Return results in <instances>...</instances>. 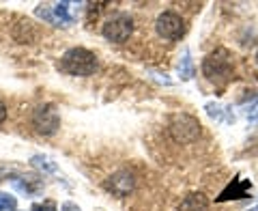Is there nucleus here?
Here are the masks:
<instances>
[{
    "label": "nucleus",
    "mask_w": 258,
    "mask_h": 211,
    "mask_svg": "<svg viewBox=\"0 0 258 211\" xmlns=\"http://www.w3.org/2000/svg\"><path fill=\"white\" fill-rule=\"evenodd\" d=\"M155 30L161 39H166V41H179V39L185 35V22L179 13L164 11L155 22Z\"/></svg>",
    "instance_id": "6"
},
{
    "label": "nucleus",
    "mask_w": 258,
    "mask_h": 211,
    "mask_svg": "<svg viewBox=\"0 0 258 211\" xmlns=\"http://www.w3.org/2000/svg\"><path fill=\"white\" fill-rule=\"evenodd\" d=\"M15 198L11 194H0V211H15Z\"/></svg>",
    "instance_id": "14"
},
{
    "label": "nucleus",
    "mask_w": 258,
    "mask_h": 211,
    "mask_svg": "<svg viewBox=\"0 0 258 211\" xmlns=\"http://www.w3.org/2000/svg\"><path fill=\"white\" fill-rule=\"evenodd\" d=\"M60 211H82V209H80L78 205H74V202H64Z\"/></svg>",
    "instance_id": "16"
},
{
    "label": "nucleus",
    "mask_w": 258,
    "mask_h": 211,
    "mask_svg": "<svg viewBox=\"0 0 258 211\" xmlns=\"http://www.w3.org/2000/svg\"><path fill=\"white\" fill-rule=\"evenodd\" d=\"M50 209H52V205H39V202H35L30 211H50Z\"/></svg>",
    "instance_id": "17"
},
{
    "label": "nucleus",
    "mask_w": 258,
    "mask_h": 211,
    "mask_svg": "<svg viewBox=\"0 0 258 211\" xmlns=\"http://www.w3.org/2000/svg\"><path fill=\"white\" fill-rule=\"evenodd\" d=\"M103 188H106V192H110L112 196L125 198L136 188V175L132 173V170H125V168L116 170V173H112L108 179L103 181Z\"/></svg>",
    "instance_id": "7"
},
{
    "label": "nucleus",
    "mask_w": 258,
    "mask_h": 211,
    "mask_svg": "<svg viewBox=\"0 0 258 211\" xmlns=\"http://www.w3.org/2000/svg\"><path fill=\"white\" fill-rule=\"evenodd\" d=\"M205 110H207V115L215 119V121H226V123H235V115H230L228 108H224L222 103H215V101H209L205 106Z\"/></svg>",
    "instance_id": "10"
},
{
    "label": "nucleus",
    "mask_w": 258,
    "mask_h": 211,
    "mask_svg": "<svg viewBox=\"0 0 258 211\" xmlns=\"http://www.w3.org/2000/svg\"><path fill=\"white\" fill-rule=\"evenodd\" d=\"M179 78L183 82H187V80L194 78V63H191V56H189V50H183V56L179 61Z\"/></svg>",
    "instance_id": "12"
},
{
    "label": "nucleus",
    "mask_w": 258,
    "mask_h": 211,
    "mask_svg": "<svg viewBox=\"0 0 258 211\" xmlns=\"http://www.w3.org/2000/svg\"><path fill=\"white\" fill-rule=\"evenodd\" d=\"M32 127L41 136H54L60 127V115L54 103H41L32 112Z\"/></svg>",
    "instance_id": "4"
},
{
    "label": "nucleus",
    "mask_w": 258,
    "mask_h": 211,
    "mask_svg": "<svg viewBox=\"0 0 258 211\" xmlns=\"http://www.w3.org/2000/svg\"><path fill=\"white\" fill-rule=\"evenodd\" d=\"M203 74L209 82L226 84L232 78V59L230 52L224 47H217L203 61Z\"/></svg>",
    "instance_id": "2"
},
{
    "label": "nucleus",
    "mask_w": 258,
    "mask_h": 211,
    "mask_svg": "<svg viewBox=\"0 0 258 211\" xmlns=\"http://www.w3.org/2000/svg\"><path fill=\"white\" fill-rule=\"evenodd\" d=\"M179 211H209V198L203 192H191L181 200Z\"/></svg>",
    "instance_id": "9"
},
{
    "label": "nucleus",
    "mask_w": 258,
    "mask_h": 211,
    "mask_svg": "<svg viewBox=\"0 0 258 211\" xmlns=\"http://www.w3.org/2000/svg\"><path fill=\"white\" fill-rule=\"evenodd\" d=\"M256 61H258V52H256Z\"/></svg>",
    "instance_id": "20"
},
{
    "label": "nucleus",
    "mask_w": 258,
    "mask_h": 211,
    "mask_svg": "<svg viewBox=\"0 0 258 211\" xmlns=\"http://www.w3.org/2000/svg\"><path fill=\"white\" fill-rule=\"evenodd\" d=\"M30 164L39 170H43V173H56V164L47 155H32Z\"/></svg>",
    "instance_id": "13"
},
{
    "label": "nucleus",
    "mask_w": 258,
    "mask_h": 211,
    "mask_svg": "<svg viewBox=\"0 0 258 211\" xmlns=\"http://www.w3.org/2000/svg\"><path fill=\"white\" fill-rule=\"evenodd\" d=\"M60 69L64 71V74H69V76L84 78V76L95 74L97 59H95V54L91 50H86V47H71V50H67L62 54Z\"/></svg>",
    "instance_id": "1"
},
{
    "label": "nucleus",
    "mask_w": 258,
    "mask_h": 211,
    "mask_svg": "<svg viewBox=\"0 0 258 211\" xmlns=\"http://www.w3.org/2000/svg\"><path fill=\"white\" fill-rule=\"evenodd\" d=\"M168 132H170L172 140L179 144H191L198 140L200 136V123L198 119H194L191 115H174L170 119V125H168Z\"/></svg>",
    "instance_id": "3"
},
{
    "label": "nucleus",
    "mask_w": 258,
    "mask_h": 211,
    "mask_svg": "<svg viewBox=\"0 0 258 211\" xmlns=\"http://www.w3.org/2000/svg\"><path fill=\"white\" fill-rule=\"evenodd\" d=\"M252 192V183L247 179H232V183H228V188H226L220 196H217V202H226L230 198H247V194Z\"/></svg>",
    "instance_id": "8"
},
{
    "label": "nucleus",
    "mask_w": 258,
    "mask_h": 211,
    "mask_svg": "<svg viewBox=\"0 0 258 211\" xmlns=\"http://www.w3.org/2000/svg\"><path fill=\"white\" fill-rule=\"evenodd\" d=\"M249 211H258V202H256V207H252V209H249Z\"/></svg>",
    "instance_id": "19"
},
{
    "label": "nucleus",
    "mask_w": 258,
    "mask_h": 211,
    "mask_svg": "<svg viewBox=\"0 0 258 211\" xmlns=\"http://www.w3.org/2000/svg\"><path fill=\"white\" fill-rule=\"evenodd\" d=\"M5 119H7V106H5L3 101H0V125L5 123Z\"/></svg>",
    "instance_id": "18"
},
{
    "label": "nucleus",
    "mask_w": 258,
    "mask_h": 211,
    "mask_svg": "<svg viewBox=\"0 0 258 211\" xmlns=\"http://www.w3.org/2000/svg\"><path fill=\"white\" fill-rule=\"evenodd\" d=\"M245 117H247V121H252V123H258V99L254 103H249Z\"/></svg>",
    "instance_id": "15"
},
{
    "label": "nucleus",
    "mask_w": 258,
    "mask_h": 211,
    "mask_svg": "<svg viewBox=\"0 0 258 211\" xmlns=\"http://www.w3.org/2000/svg\"><path fill=\"white\" fill-rule=\"evenodd\" d=\"M52 15H54V26H67L74 22V18L69 15V3H56L52 7Z\"/></svg>",
    "instance_id": "11"
},
{
    "label": "nucleus",
    "mask_w": 258,
    "mask_h": 211,
    "mask_svg": "<svg viewBox=\"0 0 258 211\" xmlns=\"http://www.w3.org/2000/svg\"><path fill=\"white\" fill-rule=\"evenodd\" d=\"M134 32V20L127 13H116L106 20L101 28V35L108 39L110 43H125Z\"/></svg>",
    "instance_id": "5"
}]
</instances>
